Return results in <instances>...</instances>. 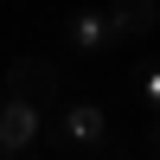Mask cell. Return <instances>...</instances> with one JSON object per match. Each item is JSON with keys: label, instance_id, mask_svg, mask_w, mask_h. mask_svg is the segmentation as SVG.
I'll use <instances>...</instances> for the list:
<instances>
[{"label": "cell", "instance_id": "6da1fadb", "mask_svg": "<svg viewBox=\"0 0 160 160\" xmlns=\"http://www.w3.org/2000/svg\"><path fill=\"white\" fill-rule=\"evenodd\" d=\"M51 141H58V154H90V160H109L115 135H109V109L102 102H64L58 128H51Z\"/></svg>", "mask_w": 160, "mask_h": 160}, {"label": "cell", "instance_id": "7a4b0ae2", "mask_svg": "<svg viewBox=\"0 0 160 160\" xmlns=\"http://www.w3.org/2000/svg\"><path fill=\"white\" fill-rule=\"evenodd\" d=\"M0 83H7V102H32V109H45V102L58 96V64L26 51V58L7 64V77H0Z\"/></svg>", "mask_w": 160, "mask_h": 160}, {"label": "cell", "instance_id": "3957f363", "mask_svg": "<svg viewBox=\"0 0 160 160\" xmlns=\"http://www.w3.org/2000/svg\"><path fill=\"white\" fill-rule=\"evenodd\" d=\"M38 135H45V109H32V102H7L0 109V154L7 160H32Z\"/></svg>", "mask_w": 160, "mask_h": 160}, {"label": "cell", "instance_id": "277c9868", "mask_svg": "<svg viewBox=\"0 0 160 160\" xmlns=\"http://www.w3.org/2000/svg\"><path fill=\"white\" fill-rule=\"evenodd\" d=\"M64 45H71L77 58L115 51V38H109V7H83V13H71V19H64Z\"/></svg>", "mask_w": 160, "mask_h": 160}, {"label": "cell", "instance_id": "5b68a950", "mask_svg": "<svg viewBox=\"0 0 160 160\" xmlns=\"http://www.w3.org/2000/svg\"><path fill=\"white\" fill-rule=\"evenodd\" d=\"M154 26H160V7H154V0H122V7H109V38H115V45L148 38Z\"/></svg>", "mask_w": 160, "mask_h": 160}, {"label": "cell", "instance_id": "8992f818", "mask_svg": "<svg viewBox=\"0 0 160 160\" xmlns=\"http://www.w3.org/2000/svg\"><path fill=\"white\" fill-rule=\"evenodd\" d=\"M128 90H135V102H148L160 115V64H135V77H128Z\"/></svg>", "mask_w": 160, "mask_h": 160}, {"label": "cell", "instance_id": "52a82bcc", "mask_svg": "<svg viewBox=\"0 0 160 160\" xmlns=\"http://www.w3.org/2000/svg\"><path fill=\"white\" fill-rule=\"evenodd\" d=\"M141 148H148V154H160V115L148 122V141H141Z\"/></svg>", "mask_w": 160, "mask_h": 160}, {"label": "cell", "instance_id": "ba28073f", "mask_svg": "<svg viewBox=\"0 0 160 160\" xmlns=\"http://www.w3.org/2000/svg\"><path fill=\"white\" fill-rule=\"evenodd\" d=\"M0 109H7V83H0Z\"/></svg>", "mask_w": 160, "mask_h": 160}, {"label": "cell", "instance_id": "9c48e42d", "mask_svg": "<svg viewBox=\"0 0 160 160\" xmlns=\"http://www.w3.org/2000/svg\"><path fill=\"white\" fill-rule=\"evenodd\" d=\"M0 160H7V154H0ZM32 160H38V154H32Z\"/></svg>", "mask_w": 160, "mask_h": 160}]
</instances>
